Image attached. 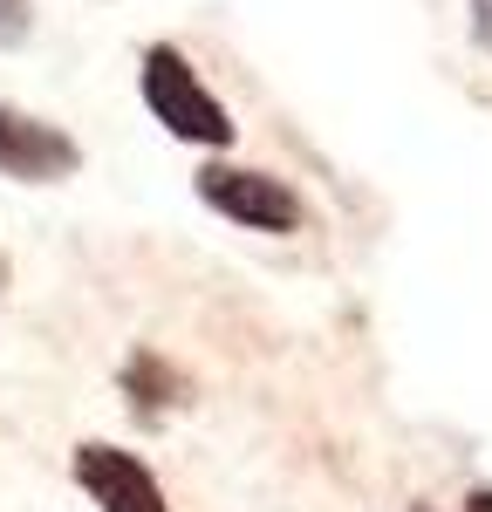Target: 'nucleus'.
<instances>
[{"instance_id": "nucleus-7", "label": "nucleus", "mask_w": 492, "mask_h": 512, "mask_svg": "<svg viewBox=\"0 0 492 512\" xmlns=\"http://www.w3.org/2000/svg\"><path fill=\"white\" fill-rule=\"evenodd\" d=\"M472 41L479 55H492V0H472Z\"/></svg>"}, {"instance_id": "nucleus-1", "label": "nucleus", "mask_w": 492, "mask_h": 512, "mask_svg": "<svg viewBox=\"0 0 492 512\" xmlns=\"http://www.w3.org/2000/svg\"><path fill=\"white\" fill-rule=\"evenodd\" d=\"M137 89H144V110L178 137V144H199V151H233L240 123L233 110L205 89V76L185 62V48L171 41H151L144 62H137Z\"/></svg>"}, {"instance_id": "nucleus-3", "label": "nucleus", "mask_w": 492, "mask_h": 512, "mask_svg": "<svg viewBox=\"0 0 492 512\" xmlns=\"http://www.w3.org/2000/svg\"><path fill=\"white\" fill-rule=\"evenodd\" d=\"M76 485L96 499V512H171L158 472L123 444H76Z\"/></svg>"}, {"instance_id": "nucleus-9", "label": "nucleus", "mask_w": 492, "mask_h": 512, "mask_svg": "<svg viewBox=\"0 0 492 512\" xmlns=\"http://www.w3.org/2000/svg\"><path fill=\"white\" fill-rule=\"evenodd\" d=\"M410 512H431V506H410Z\"/></svg>"}, {"instance_id": "nucleus-2", "label": "nucleus", "mask_w": 492, "mask_h": 512, "mask_svg": "<svg viewBox=\"0 0 492 512\" xmlns=\"http://www.w3.org/2000/svg\"><path fill=\"white\" fill-rule=\"evenodd\" d=\"M199 198L219 212V219L246 226V233L287 239V233L308 226L301 192H294L287 178H274V171H253V164H205V171H199Z\"/></svg>"}, {"instance_id": "nucleus-8", "label": "nucleus", "mask_w": 492, "mask_h": 512, "mask_svg": "<svg viewBox=\"0 0 492 512\" xmlns=\"http://www.w3.org/2000/svg\"><path fill=\"white\" fill-rule=\"evenodd\" d=\"M465 512H492V485H472L465 492Z\"/></svg>"}, {"instance_id": "nucleus-5", "label": "nucleus", "mask_w": 492, "mask_h": 512, "mask_svg": "<svg viewBox=\"0 0 492 512\" xmlns=\"http://www.w3.org/2000/svg\"><path fill=\"white\" fill-rule=\"evenodd\" d=\"M123 390H130V403H137V417H158L164 403H178L185 396V383L171 376V362L151 349H137L130 355V369H123Z\"/></svg>"}, {"instance_id": "nucleus-4", "label": "nucleus", "mask_w": 492, "mask_h": 512, "mask_svg": "<svg viewBox=\"0 0 492 512\" xmlns=\"http://www.w3.org/2000/svg\"><path fill=\"white\" fill-rule=\"evenodd\" d=\"M0 171L21 178V185H55V178H76L82 171V144L62 123L21 117L0 103Z\"/></svg>"}, {"instance_id": "nucleus-6", "label": "nucleus", "mask_w": 492, "mask_h": 512, "mask_svg": "<svg viewBox=\"0 0 492 512\" xmlns=\"http://www.w3.org/2000/svg\"><path fill=\"white\" fill-rule=\"evenodd\" d=\"M35 28V14H28V0H0V48H21Z\"/></svg>"}]
</instances>
